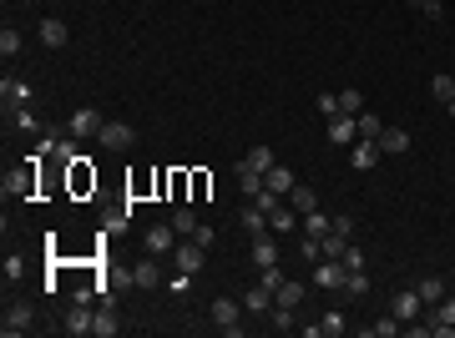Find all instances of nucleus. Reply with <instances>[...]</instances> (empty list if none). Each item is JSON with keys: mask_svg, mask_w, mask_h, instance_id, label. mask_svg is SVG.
Returning <instances> with one entry per match:
<instances>
[{"mask_svg": "<svg viewBox=\"0 0 455 338\" xmlns=\"http://www.w3.org/2000/svg\"><path fill=\"white\" fill-rule=\"evenodd\" d=\"M314 283L339 298V293H344V283H349V268L339 263V258H319V263H314Z\"/></svg>", "mask_w": 455, "mask_h": 338, "instance_id": "nucleus-1", "label": "nucleus"}, {"mask_svg": "<svg viewBox=\"0 0 455 338\" xmlns=\"http://www.w3.org/2000/svg\"><path fill=\"white\" fill-rule=\"evenodd\" d=\"M238 313H243V303H233V298H218V303H213V328H218V333H228V338H238V333H243Z\"/></svg>", "mask_w": 455, "mask_h": 338, "instance_id": "nucleus-2", "label": "nucleus"}, {"mask_svg": "<svg viewBox=\"0 0 455 338\" xmlns=\"http://www.w3.org/2000/svg\"><path fill=\"white\" fill-rule=\"evenodd\" d=\"M96 142H101L106 152H127V147L137 142V132H132V122H106V127L96 132Z\"/></svg>", "mask_w": 455, "mask_h": 338, "instance_id": "nucleus-3", "label": "nucleus"}, {"mask_svg": "<svg viewBox=\"0 0 455 338\" xmlns=\"http://www.w3.org/2000/svg\"><path fill=\"white\" fill-rule=\"evenodd\" d=\"M142 248H147L152 258H162V253H173V248H178V228H173V222H157V228H147Z\"/></svg>", "mask_w": 455, "mask_h": 338, "instance_id": "nucleus-4", "label": "nucleus"}, {"mask_svg": "<svg viewBox=\"0 0 455 338\" xmlns=\"http://www.w3.org/2000/svg\"><path fill=\"white\" fill-rule=\"evenodd\" d=\"M106 122H101V111H91V106H81V111H71V122H66V132L76 137V142H86V137H96Z\"/></svg>", "mask_w": 455, "mask_h": 338, "instance_id": "nucleus-5", "label": "nucleus"}, {"mask_svg": "<svg viewBox=\"0 0 455 338\" xmlns=\"http://www.w3.org/2000/svg\"><path fill=\"white\" fill-rule=\"evenodd\" d=\"M389 313L400 318V323H415V318L425 313V298H420L415 288H400V293H394V303H389Z\"/></svg>", "mask_w": 455, "mask_h": 338, "instance_id": "nucleus-6", "label": "nucleus"}, {"mask_svg": "<svg viewBox=\"0 0 455 338\" xmlns=\"http://www.w3.org/2000/svg\"><path fill=\"white\" fill-rule=\"evenodd\" d=\"M36 192V167H21V172H6V197L11 202H26Z\"/></svg>", "mask_w": 455, "mask_h": 338, "instance_id": "nucleus-7", "label": "nucleus"}, {"mask_svg": "<svg viewBox=\"0 0 455 338\" xmlns=\"http://www.w3.org/2000/svg\"><path fill=\"white\" fill-rule=\"evenodd\" d=\"M329 142H334V147H349V142H359V127H354V117L334 111V117H329Z\"/></svg>", "mask_w": 455, "mask_h": 338, "instance_id": "nucleus-8", "label": "nucleus"}, {"mask_svg": "<svg viewBox=\"0 0 455 338\" xmlns=\"http://www.w3.org/2000/svg\"><path fill=\"white\" fill-rule=\"evenodd\" d=\"M167 283V278H162V268H157V258L147 253L137 268H132V288H162Z\"/></svg>", "mask_w": 455, "mask_h": 338, "instance_id": "nucleus-9", "label": "nucleus"}, {"mask_svg": "<svg viewBox=\"0 0 455 338\" xmlns=\"http://www.w3.org/2000/svg\"><path fill=\"white\" fill-rule=\"evenodd\" d=\"M203 258H208V248H203V243H178V248H173L178 273H198V268H203Z\"/></svg>", "mask_w": 455, "mask_h": 338, "instance_id": "nucleus-10", "label": "nucleus"}, {"mask_svg": "<svg viewBox=\"0 0 455 338\" xmlns=\"http://www.w3.org/2000/svg\"><path fill=\"white\" fill-rule=\"evenodd\" d=\"M243 308H248L253 318H263V313H273V288H263V283H253V288L243 293Z\"/></svg>", "mask_w": 455, "mask_h": 338, "instance_id": "nucleus-11", "label": "nucleus"}, {"mask_svg": "<svg viewBox=\"0 0 455 338\" xmlns=\"http://www.w3.org/2000/svg\"><path fill=\"white\" fill-rule=\"evenodd\" d=\"M91 323H96L91 303H76V308L66 313V323H61V328H66V333H76V338H86V333H91Z\"/></svg>", "mask_w": 455, "mask_h": 338, "instance_id": "nucleus-12", "label": "nucleus"}, {"mask_svg": "<svg viewBox=\"0 0 455 338\" xmlns=\"http://www.w3.org/2000/svg\"><path fill=\"white\" fill-rule=\"evenodd\" d=\"M31 323H36L31 303H11V308H6V323H0V328H6V333H26Z\"/></svg>", "mask_w": 455, "mask_h": 338, "instance_id": "nucleus-13", "label": "nucleus"}, {"mask_svg": "<svg viewBox=\"0 0 455 338\" xmlns=\"http://www.w3.org/2000/svg\"><path fill=\"white\" fill-rule=\"evenodd\" d=\"M273 263H278V243H273L268 233H258V238H253V268L263 273V268H273Z\"/></svg>", "mask_w": 455, "mask_h": 338, "instance_id": "nucleus-14", "label": "nucleus"}, {"mask_svg": "<svg viewBox=\"0 0 455 338\" xmlns=\"http://www.w3.org/2000/svg\"><path fill=\"white\" fill-rule=\"evenodd\" d=\"M41 41H46L51 51H61V46L71 41V31H66V21H56V16H46V21H41Z\"/></svg>", "mask_w": 455, "mask_h": 338, "instance_id": "nucleus-15", "label": "nucleus"}, {"mask_svg": "<svg viewBox=\"0 0 455 338\" xmlns=\"http://www.w3.org/2000/svg\"><path fill=\"white\" fill-rule=\"evenodd\" d=\"M379 152H384V157H400V152H410V132H400V127H384V132H379Z\"/></svg>", "mask_w": 455, "mask_h": 338, "instance_id": "nucleus-16", "label": "nucleus"}, {"mask_svg": "<svg viewBox=\"0 0 455 338\" xmlns=\"http://www.w3.org/2000/svg\"><path fill=\"white\" fill-rule=\"evenodd\" d=\"M329 233H334V217H324L319 207H314V212H304V238H319V243H324Z\"/></svg>", "mask_w": 455, "mask_h": 338, "instance_id": "nucleus-17", "label": "nucleus"}, {"mask_svg": "<svg viewBox=\"0 0 455 338\" xmlns=\"http://www.w3.org/2000/svg\"><path fill=\"white\" fill-rule=\"evenodd\" d=\"M117 333H122L117 313H111V303H101V313H96V323H91V338H117Z\"/></svg>", "mask_w": 455, "mask_h": 338, "instance_id": "nucleus-18", "label": "nucleus"}, {"mask_svg": "<svg viewBox=\"0 0 455 338\" xmlns=\"http://www.w3.org/2000/svg\"><path fill=\"white\" fill-rule=\"evenodd\" d=\"M238 187H243L248 197H258V192H263L268 182H263V172H258V167H253V162H238Z\"/></svg>", "mask_w": 455, "mask_h": 338, "instance_id": "nucleus-19", "label": "nucleus"}, {"mask_svg": "<svg viewBox=\"0 0 455 338\" xmlns=\"http://www.w3.org/2000/svg\"><path fill=\"white\" fill-rule=\"evenodd\" d=\"M379 157H384V152H379V142H369V137H359V142H354V167H359V172H369Z\"/></svg>", "mask_w": 455, "mask_h": 338, "instance_id": "nucleus-20", "label": "nucleus"}, {"mask_svg": "<svg viewBox=\"0 0 455 338\" xmlns=\"http://www.w3.org/2000/svg\"><path fill=\"white\" fill-rule=\"evenodd\" d=\"M289 207L304 217V212H314V207H319V192H314V187H304V182H294V192H289Z\"/></svg>", "mask_w": 455, "mask_h": 338, "instance_id": "nucleus-21", "label": "nucleus"}, {"mask_svg": "<svg viewBox=\"0 0 455 338\" xmlns=\"http://www.w3.org/2000/svg\"><path fill=\"white\" fill-rule=\"evenodd\" d=\"M415 293L425 298V308H435V303L445 298V278H435V273H430V278H420V283H415Z\"/></svg>", "mask_w": 455, "mask_h": 338, "instance_id": "nucleus-22", "label": "nucleus"}, {"mask_svg": "<svg viewBox=\"0 0 455 338\" xmlns=\"http://www.w3.org/2000/svg\"><path fill=\"white\" fill-rule=\"evenodd\" d=\"M0 101H6V111L11 106H26L31 101V86L26 81H0Z\"/></svg>", "mask_w": 455, "mask_h": 338, "instance_id": "nucleus-23", "label": "nucleus"}, {"mask_svg": "<svg viewBox=\"0 0 455 338\" xmlns=\"http://www.w3.org/2000/svg\"><path fill=\"white\" fill-rule=\"evenodd\" d=\"M268 233H294V207H289V202H278V207L268 212Z\"/></svg>", "mask_w": 455, "mask_h": 338, "instance_id": "nucleus-24", "label": "nucleus"}, {"mask_svg": "<svg viewBox=\"0 0 455 338\" xmlns=\"http://www.w3.org/2000/svg\"><path fill=\"white\" fill-rule=\"evenodd\" d=\"M263 182H268V192H278V197H289V192H294V172H289V167H273Z\"/></svg>", "mask_w": 455, "mask_h": 338, "instance_id": "nucleus-25", "label": "nucleus"}, {"mask_svg": "<svg viewBox=\"0 0 455 338\" xmlns=\"http://www.w3.org/2000/svg\"><path fill=\"white\" fill-rule=\"evenodd\" d=\"M273 303L299 308V303H304V283H289V278H283V283H278V293H273Z\"/></svg>", "mask_w": 455, "mask_h": 338, "instance_id": "nucleus-26", "label": "nucleus"}, {"mask_svg": "<svg viewBox=\"0 0 455 338\" xmlns=\"http://www.w3.org/2000/svg\"><path fill=\"white\" fill-rule=\"evenodd\" d=\"M173 228H178V238H193L203 222H198V212H193V207H178V212H173Z\"/></svg>", "mask_w": 455, "mask_h": 338, "instance_id": "nucleus-27", "label": "nucleus"}, {"mask_svg": "<svg viewBox=\"0 0 455 338\" xmlns=\"http://www.w3.org/2000/svg\"><path fill=\"white\" fill-rule=\"evenodd\" d=\"M354 127H359V137H369V142H379V132H384V122L374 117V111H359Z\"/></svg>", "mask_w": 455, "mask_h": 338, "instance_id": "nucleus-28", "label": "nucleus"}, {"mask_svg": "<svg viewBox=\"0 0 455 338\" xmlns=\"http://www.w3.org/2000/svg\"><path fill=\"white\" fill-rule=\"evenodd\" d=\"M71 187H76V192H86V187H96V177L86 172V157H76V162H71Z\"/></svg>", "mask_w": 455, "mask_h": 338, "instance_id": "nucleus-29", "label": "nucleus"}, {"mask_svg": "<svg viewBox=\"0 0 455 338\" xmlns=\"http://www.w3.org/2000/svg\"><path fill=\"white\" fill-rule=\"evenodd\" d=\"M339 111H344V117H359V111H364V96L349 86V91H339Z\"/></svg>", "mask_w": 455, "mask_h": 338, "instance_id": "nucleus-30", "label": "nucleus"}, {"mask_svg": "<svg viewBox=\"0 0 455 338\" xmlns=\"http://www.w3.org/2000/svg\"><path fill=\"white\" fill-rule=\"evenodd\" d=\"M430 91H435V101H440V106H445V101H455V76H445V71H440V76L430 81Z\"/></svg>", "mask_w": 455, "mask_h": 338, "instance_id": "nucleus-31", "label": "nucleus"}, {"mask_svg": "<svg viewBox=\"0 0 455 338\" xmlns=\"http://www.w3.org/2000/svg\"><path fill=\"white\" fill-rule=\"evenodd\" d=\"M243 228L258 238V233H268V212H258V207H243Z\"/></svg>", "mask_w": 455, "mask_h": 338, "instance_id": "nucleus-32", "label": "nucleus"}, {"mask_svg": "<svg viewBox=\"0 0 455 338\" xmlns=\"http://www.w3.org/2000/svg\"><path fill=\"white\" fill-rule=\"evenodd\" d=\"M268 323H273L278 333H294V308H283V303H273V313H268Z\"/></svg>", "mask_w": 455, "mask_h": 338, "instance_id": "nucleus-33", "label": "nucleus"}, {"mask_svg": "<svg viewBox=\"0 0 455 338\" xmlns=\"http://www.w3.org/2000/svg\"><path fill=\"white\" fill-rule=\"evenodd\" d=\"M319 328H324V338H339V333H344L349 323H344V313L334 308V313H324V318H319Z\"/></svg>", "mask_w": 455, "mask_h": 338, "instance_id": "nucleus-34", "label": "nucleus"}, {"mask_svg": "<svg viewBox=\"0 0 455 338\" xmlns=\"http://www.w3.org/2000/svg\"><path fill=\"white\" fill-rule=\"evenodd\" d=\"M248 162L258 167V172H263V177H268V172H273V167H278V162H273V147H253V152H248Z\"/></svg>", "mask_w": 455, "mask_h": 338, "instance_id": "nucleus-35", "label": "nucleus"}, {"mask_svg": "<svg viewBox=\"0 0 455 338\" xmlns=\"http://www.w3.org/2000/svg\"><path fill=\"white\" fill-rule=\"evenodd\" d=\"M400 328H405V323H400V318H394V313H389V318H379V323H369V338H394V333H400Z\"/></svg>", "mask_w": 455, "mask_h": 338, "instance_id": "nucleus-36", "label": "nucleus"}, {"mask_svg": "<svg viewBox=\"0 0 455 338\" xmlns=\"http://www.w3.org/2000/svg\"><path fill=\"white\" fill-rule=\"evenodd\" d=\"M0 56H6V61H11V56H21V31H0Z\"/></svg>", "mask_w": 455, "mask_h": 338, "instance_id": "nucleus-37", "label": "nucleus"}, {"mask_svg": "<svg viewBox=\"0 0 455 338\" xmlns=\"http://www.w3.org/2000/svg\"><path fill=\"white\" fill-rule=\"evenodd\" d=\"M344 293H349V298H364V293H369V273H364V268H359V273H349Z\"/></svg>", "mask_w": 455, "mask_h": 338, "instance_id": "nucleus-38", "label": "nucleus"}, {"mask_svg": "<svg viewBox=\"0 0 455 338\" xmlns=\"http://www.w3.org/2000/svg\"><path fill=\"white\" fill-rule=\"evenodd\" d=\"M344 248H349V238H339V233L324 238V258H344Z\"/></svg>", "mask_w": 455, "mask_h": 338, "instance_id": "nucleus-39", "label": "nucleus"}, {"mask_svg": "<svg viewBox=\"0 0 455 338\" xmlns=\"http://www.w3.org/2000/svg\"><path fill=\"white\" fill-rule=\"evenodd\" d=\"M16 127H21V132H36V127H41L31 106H16Z\"/></svg>", "mask_w": 455, "mask_h": 338, "instance_id": "nucleus-40", "label": "nucleus"}, {"mask_svg": "<svg viewBox=\"0 0 455 338\" xmlns=\"http://www.w3.org/2000/svg\"><path fill=\"white\" fill-rule=\"evenodd\" d=\"M339 263H344L349 273H359V268H364V253H359V248L349 243V248H344V258H339Z\"/></svg>", "mask_w": 455, "mask_h": 338, "instance_id": "nucleus-41", "label": "nucleus"}, {"mask_svg": "<svg viewBox=\"0 0 455 338\" xmlns=\"http://www.w3.org/2000/svg\"><path fill=\"white\" fill-rule=\"evenodd\" d=\"M278 202H283V197H278V192H268V187H263V192H258V197H253V207H258V212H273V207H278Z\"/></svg>", "mask_w": 455, "mask_h": 338, "instance_id": "nucleus-42", "label": "nucleus"}, {"mask_svg": "<svg viewBox=\"0 0 455 338\" xmlns=\"http://www.w3.org/2000/svg\"><path fill=\"white\" fill-rule=\"evenodd\" d=\"M410 6H415L420 16H430V21H440V16H445V11H440V0H410Z\"/></svg>", "mask_w": 455, "mask_h": 338, "instance_id": "nucleus-43", "label": "nucleus"}, {"mask_svg": "<svg viewBox=\"0 0 455 338\" xmlns=\"http://www.w3.org/2000/svg\"><path fill=\"white\" fill-rule=\"evenodd\" d=\"M334 233H339V238H349V233H354V217H349V212H339V217H334Z\"/></svg>", "mask_w": 455, "mask_h": 338, "instance_id": "nucleus-44", "label": "nucleus"}, {"mask_svg": "<svg viewBox=\"0 0 455 338\" xmlns=\"http://www.w3.org/2000/svg\"><path fill=\"white\" fill-rule=\"evenodd\" d=\"M319 111H324V117H334V111H339V96H334V91H319Z\"/></svg>", "mask_w": 455, "mask_h": 338, "instance_id": "nucleus-45", "label": "nucleus"}, {"mask_svg": "<svg viewBox=\"0 0 455 338\" xmlns=\"http://www.w3.org/2000/svg\"><path fill=\"white\" fill-rule=\"evenodd\" d=\"M167 288H173V293H188V288H193V273H178V278H173Z\"/></svg>", "mask_w": 455, "mask_h": 338, "instance_id": "nucleus-46", "label": "nucleus"}, {"mask_svg": "<svg viewBox=\"0 0 455 338\" xmlns=\"http://www.w3.org/2000/svg\"><path fill=\"white\" fill-rule=\"evenodd\" d=\"M21 273H26V263H21V258H6V278H11V283H16Z\"/></svg>", "mask_w": 455, "mask_h": 338, "instance_id": "nucleus-47", "label": "nucleus"}]
</instances>
